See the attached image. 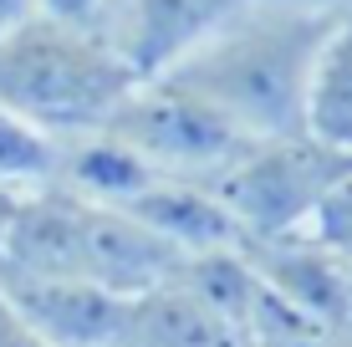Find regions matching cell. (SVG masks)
Segmentation results:
<instances>
[{
    "mask_svg": "<svg viewBox=\"0 0 352 347\" xmlns=\"http://www.w3.org/2000/svg\"><path fill=\"white\" fill-rule=\"evenodd\" d=\"M245 0H102L87 26L118 52L138 82L174 71Z\"/></svg>",
    "mask_w": 352,
    "mask_h": 347,
    "instance_id": "cell-6",
    "label": "cell"
},
{
    "mask_svg": "<svg viewBox=\"0 0 352 347\" xmlns=\"http://www.w3.org/2000/svg\"><path fill=\"white\" fill-rule=\"evenodd\" d=\"M10 205H16V199H6V194H0V225H6V214H10Z\"/></svg>",
    "mask_w": 352,
    "mask_h": 347,
    "instance_id": "cell-17",
    "label": "cell"
},
{
    "mask_svg": "<svg viewBox=\"0 0 352 347\" xmlns=\"http://www.w3.org/2000/svg\"><path fill=\"white\" fill-rule=\"evenodd\" d=\"M347 174H352V153L311 133H286V138L245 143V153L210 189L245 240H281V235L307 230L311 214L327 205V194Z\"/></svg>",
    "mask_w": 352,
    "mask_h": 347,
    "instance_id": "cell-4",
    "label": "cell"
},
{
    "mask_svg": "<svg viewBox=\"0 0 352 347\" xmlns=\"http://www.w3.org/2000/svg\"><path fill=\"white\" fill-rule=\"evenodd\" d=\"M123 347H250V337L174 271L164 286L133 296Z\"/></svg>",
    "mask_w": 352,
    "mask_h": 347,
    "instance_id": "cell-9",
    "label": "cell"
},
{
    "mask_svg": "<svg viewBox=\"0 0 352 347\" xmlns=\"http://www.w3.org/2000/svg\"><path fill=\"white\" fill-rule=\"evenodd\" d=\"M0 291L41 332L46 347H123V337H128L133 296L102 291L92 281L0 276Z\"/></svg>",
    "mask_w": 352,
    "mask_h": 347,
    "instance_id": "cell-7",
    "label": "cell"
},
{
    "mask_svg": "<svg viewBox=\"0 0 352 347\" xmlns=\"http://www.w3.org/2000/svg\"><path fill=\"white\" fill-rule=\"evenodd\" d=\"M307 133L352 153V10L332 21L307 92Z\"/></svg>",
    "mask_w": 352,
    "mask_h": 347,
    "instance_id": "cell-10",
    "label": "cell"
},
{
    "mask_svg": "<svg viewBox=\"0 0 352 347\" xmlns=\"http://www.w3.org/2000/svg\"><path fill=\"white\" fill-rule=\"evenodd\" d=\"M0 347H46L41 332L16 312V302H10L6 291H0Z\"/></svg>",
    "mask_w": 352,
    "mask_h": 347,
    "instance_id": "cell-13",
    "label": "cell"
},
{
    "mask_svg": "<svg viewBox=\"0 0 352 347\" xmlns=\"http://www.w3.org/2000/svg\"><path fill=\"white\" fill-rule=\"evenodd\" d=\"M133 87L138 77L87 21L36 10L0 36V107L21 113L62 143L102 133Z\"/></svg>",
    "mask_w": 352,
    "mask_h": 347,
    "instance_id": "cell-3",
    "label": "cell"
},
{
    "mask_svg": "<svg viewBox=\"0 0 352 347\" xmlns=\"http://www.w3.org/2000/svg\"><path fill=\"white\" fill-rule=\"evenodd\" d=\"M301 235L317 240L322 250H332L337 260H347V266H352V174L332 189V194H327V205L311 214V225Z\"/></svg>",
    "mask_w": 352,
    "mask_h": 347,
    "instance_id": "cell-12",
    "label": "cell"
},
{
    "mask_svg": "<svg viewBox=\"0 0 352 347\" xmlns=\"http://www.w3.org/2000/svg\"><path fill=\"white\" fill-rule=\"evenodd\" d=\"M26 16H36V0H0V36L16 31Z\"/></svg>",
    "mask_w": 352,
    "mask_h": 347,
    "instance_id": "cell-16",
    "label": "cell"
},
{
    "mask_svg": "<svg viewBox=\"0 0 352 347\" xmlns=\"http://www.w3.org/2000/svg\"><path fill=\"white\" fill-rule=\"evenodd\" d=\"M62 153H67L62 138H52L46 128L0 107V194L6 199H26L36 189H52L56 174H62Z\"/></svg>",
    "mask_w": 352,
    "mask_h": 347,
    "instance_id": "cell-11",
    "label": "cell"
},
{
    "mask_svg": "<svg viewBox=\"0 0 352 347\" xmlns=\"http://www.w3.org/2000/svg\"><path fill=\"white\" fill-rule=\"evenodd\" d=\"M138 225H148L164 245H174L179 256H214V250H240L245 235L230 220V210L214 199L210 184H179V179H159L153 189H143L133 205H123Z\"/></svg>",
    "mask_w": 352,
    "mask_h": 347,
    "instance_id": "cell-8",
    "label": "cell"
},
{
    "mask_svg": "<svg viewBox=\"0 0 352 347\" xmlns=\"http://www.w3.org/2000/svg\"><path fill=\"white\" fill-rule=\"evenodd\" d=\"M97 5H102V0H36V10H46V16H62V21H92Z\"/></svg>",
    "mask_w": 352,
    "mask_h": 347,
    "instance_id": "cell-14",
    "label": "cell"
},
{
    "mask_svg": "<svg viewBox=\"0 0 352 347\" xmlns=\"http://www.w3.org/2000/svg\"><path fill=\"white\" fill-rule=\"evenodd\" d=\"M102 133L118 138L128 153H138L159 179H179V184H214L250 143L174 77L138 82L118 102Z\"/></svg>",
    "mask_w": 352,
    "mask_h": 347,
    "instance_id": "cell-5",
    "label": "cell"
},
{
    "mask_svg": "<svg viewBox=\"0 0 352 347\" xmlns=\"http://www.w3.org/2000/svg\"><path fill=\"white\" fill-rule=\"evenodd\" d=\"M347 342H352V327H347Z\"/></svg>",
    "mask_w": 352,
    "mask_h": 347,
    "instance_id": "cell-18",
    "label": "cell"
},
{
    "mask_svg": "<svg viewBox=\"0 0 352 347\" xmlns=\"http://www.w3.org/2000/svg\"><path fill=\"white\" fill-rule=\"evenodd\" d=\"M332 21L337 16H307L276 0H245L164 77L210 102L250 143L307 133V92Z\"/></svg>",
    "mask_w": 352,
    "mask_h": 347,
    "instance_id": "cell-1",
    "label": "cell"
},
{
    "mask_svg": "<svg viewBox=\"0 0 352 347\" xmlns=\"http://www.w3.org/2000/svg\"><path fill=\"white\" fill-rule=\"evenodd\" d=\"M276 5L307 10V16H342V10H352V0H276Z\"/></svg>",
    "mask_w": 352,
    "mask_h": 347,
    "instance_id": "cell-15",
    "label": "cell"
},
{
    "mask_svg": "<svg viewBox=\"0 0 352 347\" xmlns=\"http://www.w3.org/2000/svg\"><path fill=\"white\" fill-rule=\"evenodd\" d=\"M179 266L184 256L128 210L82 199L62 184L16 199L0 225V276L92 281L118 296H143Z\"/></svg>",
    "mask_w": 352,
    "mask_h": 347,
    "instance_id": "cell-2",
    "label": "cell"
}]
</instances>
